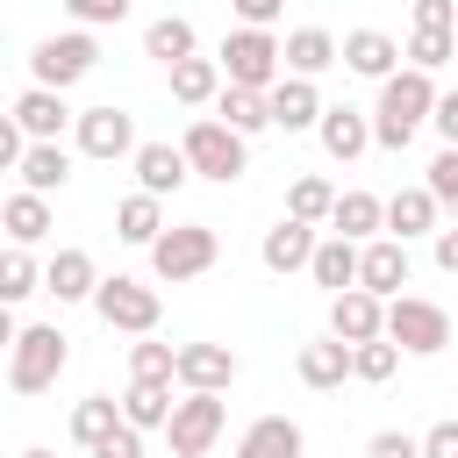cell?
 I'll return each instance as SVG.
<instances>
[{
  "label": "cell",
  "mask_w": 458,
  "mask_h": 458,
  "mask_svg": "<svg viewBox=\"0 0 458 458\" xmlns=\"http://www.w3.org/2000/svg\"><path fill=\"white\" fill-rule=\"evenodd\" d=\"M0 229H7L14 243H43V236L57 229V222H50V193H29V186H21L14 200H0Z\"/></svg>",
  "instance_id": "cell-27"
},
{
  "label": "cell",
  "mask_w": 458,
  "mask_h": 458,
  "mask_svg": "<svg viewBox=\"0 0 458 458\" xmlns=\"http://www.w3.org/2000/svg\"><path fill=\"white\" fill-rule=\"evenodd\" d=\"M308 279H315V286H329V293L358 286V243H351V236H329V243H315V258H308Z\"/></svg>",
  "instance_id": "cell-31"
},
{
  "label": "cell",
  "mask_w": 458,
  "mask_h": 458,
  "mask_svg": "<svg viewBox=\"0 0 458 458\" xmlns=\"http://www.w3.org/2000/svg\"><path fill=\"white\" fill-rule=\"evenodd\" d=\"M165 72H172V100H179V107H208V100L229 86V79H222V64H215V57H200V50H193V57H179V64H165Z\"/></svg>",
  "instance_id": "cell-25"
},
{
  "label": "cell",
  "mask_w": 458,
  "mask_h": 458,
  "mask_svg": "<svg viewBox=\"0 0 458 458\" xmlns=\"http://www.w3.org/2000/svg\"><path fill=\"white\" fill-rule=\"evenodd\" d=\"M114 236H122V243H143V250H150V243L165 236V200L136 186V193H129V200L114 208Z\"/></svg>",
  "instance_id": "cell-28"
},
{
  "label": "cell",
  "mask_w": 458,
  "mask_h": 458,
  "mask_svg": "<svg viewBox=\"0 0 458 458\" xmlns=\"http://www.w3.org/2000/svg\"><path fill=\"white\" fill-rule=\"evenodd\" d=\"M114 422H122V401H107V394H86V401L72 408V437H79L86 451H93V444H100Z\"/></svg>",
  "instance_id": "cell-38"
},
{
  "label": "cell",
  "mask_w": 458,
  "mask_h": 458,
  "mask_svg": "<svg viewBox=\"0 0 458 458\" xmlns=\"http://www.w3.org/2000/svg\"><path fill=\"white\" fill-rule=\"evenodd\" d=\"M122 422H136V429H165V422H172V379H129V394H122Z\"/></svg>",
  "instance_id": "cell-32"
},
{
  "label": "cell",
  "mask_w": 458,
  "mask_h": 458,
  "mask_svg": "<svg viewBox=\"0 0 458 458\" xmlns=\"http://www.w3.org/2000/svg\"><path fill=\"white\" fill-rule=\"evenodd\" d=\"M365 458H422V437H408V429H379V437L365 444Z\"/></svg>",
  "instance_id": "cell-43"
},
{
  "label": "cell",
  "mask_w": 458,
  "mask_h": 458,
  "mask_svg": "<svg viewBox=\"0 0 458 458\" xmlns=\"http://www.w3.org/2000/svg\"><path fill=\"white\" fill-rule=\"evenodd\" d=\"M93 308H100V322H107V329H129V336H150V329H157V315H165L157 286H143V279H129V272L100 279V286H93Z\"/></svg>",
  "instance_id": "cell-7"
},
{
  "label": "cell",
  "mask_w": 458,
  "mask_h": 458,
  "mask_svg": "<svg viewBox=\"0 0 458 458\" xmlns=\"http://www.w3.org/2000/svg\"><path fill=\"white\" fill-rule=\"evenodd\" d=\"M93 286H100V272H93V258H86L79 243H64V250L43 265V293H57V301H93Z\"/></svg>",
  "instance_id": "cell-23"
},
{
  "label": "cell",
  "mask_w": 458,
  "mask_h": 458,
  "mask_svg": "<svg viewBox=\"0 0 458 458\" xmlns=\"http://www.w3.org/2000/svg\"><path fill=\"white\" fill-rule=\"evenodd\" d=\"M386 336L408 351V358H437L451 344V315L437 301H415V293H394L386 301Z\"/></svg>",
  "instance_id": "cell-8"
},
{
  "label": "cell",
  "mask_w": 458,
  "mask_h": 458,
  "mask_svg": "<svg viewBox=\"0 0 458 458\" xmlns=\"http://www.w3.org/2000/svg\"><path fill=\"white\" fill-rule=\"evenodd\" d=\"M21 150H29L21 122H14V114H0V172H14V165H21Z\"/></svg>",
  "instance_id": "cell-45"
},
{
  "label": "cell",
  "mask_w": 458,
  "mask_h": 458,
  "mask_svg": "<svg viewBox=\"0 0 458 458\" xmlns=\"http://www.w3.org/2000/svg\"><path fill=\"white\" fill-rule=\"evenodd\" d=\"M429 193H437V208H451L458 215V143H444L437 157H429V179H422Z\"/></svg>",
  "instance_id": "cell-40"
},
{
  "label": "cell",
  "mask_w": 458,
  "mask_h": 458,
  "mask_svg": "<svg viewBox=\"0 0 458 458\" xmlns=\"http://www.w3.org/2000/svg\"><path fill=\"white\" fill-rule=\"evenodd\" d=\"M215 114H222L236 136L272 129V107H265V93H258V86H222V93H215Z\"/></svg>",
  "instance_id": "cell-33"
},
{
  "label": "cell",
  "mask_w": 458,
  "mask_h": 458,
  "mask_svg": "<svg viewBox=\"0 0 458 458\" xmlns=\"http://www.w3.org/2000/svg\"><path fill=\"white\" fill-rule=\"evenodd\" d=\"M429 107H437V86H429V72H386L379 79V107H372V143L379 150H408V136L429 122Z\"/></svg>",
  "instance_id": "cell-1"
},
{
  "label": "cell",
  "mask_w": 458,
  "mask_h": 458,
  "mask_svg": "<svg viewBox=\"0 0 458 458\" xmlns=\"http://www.w3.org/2000/svg\"><path fill=\"white\" fill-rule=\"evenodd\" d=\"M14 336H21V322H14V308L0 301V351H14Z\"/></svg>",
  "instance_id": "cell-50"
},
{
  "label": "cell",
  "mask_w": 458,
  "mask_h": 458,
  "mask_svg": "<svg viewBox=\"0 0 458 458\" xmlns=\"http://www.w3.org/2000/svg\"><path fill=\"white\" fill-rule=\"evenodd\" d=\"M301 451H308V437H301L293 415H258L236 437V458H301Z\"/></svg>",
  "instance_id": "cell-20"
},
{
  "label": "cell",
  "mask_w": 458,
  "mask_h": 458,
  "mask_svg": "<svg viewBox=\"0 0 458 458\" xmlns=\"http://www.w3.org/2000/svg\"><path fill=\"white\" fill-rule=\"evenodd\" d=\"M215 64H222L229 86H258V93H272V86L286 79V64H279V36H272V29H229L222 50H215Z\"/></svg>",
  "instance_id": "cell-3"
},
{
  "label": "cell",
  "mask_w": 458,
  "mask_h": 458,
  "mask_svg": "<svg viewBox=\"0 0 458 458\" xmlns=\"http://www.w3.org/2000/svg\"><path fill=\"white\" fill-rule=\"evenodd\" d=\"M129 165H136V186H143V193H157V200H165V193H179V186L193 179V165H186V150H179V143H136V157H129Z\"/></svg>",
  "instance_id": "cell-17"
},
{
  "label": "cell",
  "mask_w": 458,
  "mask_h": 458,
  "mask_svg": "<svg viewBox=\"0 0 458 458\" xmlns=\"http://www.w3.org/2000/svg\"><path fill=\"white\" fill-rule=\"evenodd\" d=\"M358 286L379 293V301H394V293L408 286V243H401V236H372V243H358Z\"/></svg>",
  "instance_id": "cell-12"
},
{
  "label": "cell",
  "mask_w": 458,
  "mask_h": 458,
  "mask_svg": "<svg viewBox=\"0 0 458 458\" xmlns=\"http://www.w3.org/2000/svg\"><path fill=\"white\" fill-rule=\"evenodd\" d=\"M351 379V344L329 329V336H315V344H301V386H315V394H329V386H344Z\"/></svg>",
  "instance_id": "cell-21"
},
{
  "label": "cell",
  "mask_w": 458,
  "mask_h": 458,
  "mask_svg": "<svg viewBox=\"0 0 458 458\" xmlns=\"http://www.w3.org/2000/svg\"><path fill=\"white\" fill-rule=\"evenodd\" d=\"M329 329H336L344 344L386 336V301H379V293H365V286H344V293H329Z\"/></svg>",
  "instance_id": "cell-13"
},
{
  "label": "cell",
  "mask_w": 458,
  "mask_h": 458,
  "mask_svg": "<svg viewBox=\"0 0 458 458\" xmlns=\"http://www.w3.org/2000/svg\"><path fill=\"white\" fill-rule=\"evenodd\" d=\"M329 229H336V236H351V243H372V236L386 229V200H379V193H336Z\"/></svg>",
  "instance_id": "cell-26"
},
{
  "label": "cell",
  "mask_w": 458,
  "mask_h": 458,
  "mask_svg": "<svg viewBox=\"0 0 458 458\" xmlns=\"http://www.w3.org/2000/svg\"><path fill=\"white\" fill-rule=\"evenodd\" d=\"M279 64L301 72V79H322V72L344 64V57H336V36H329V29H293V36L279 43Z\"/></svg>",
  "instance_id": "cell-24"
},
{
  "label": "cell",
  "mask_w": 458,
  "mask_h": 458,
  "mask_svg": "<svg viewBox=\"0 0 458 458\" xmlns=\"http://www.w3.org/2000/svg\"><path fill=\"white\" fill-rule=\"evenodd\" d=\"M394 365H401V344L394 336H365V344H351V379H394Z\"/></svg>",
  "instance_id": "cell-37"
},
{
  "label": "cell",
  "mask_w": 458,
  "mask_h": 458,
  "mask_svg": "<svg viewBox=\"0 0 458 458\" xmlns=\"http://www.w3.org/2000/svg\"><path fill=\"white\" fill-rule=\"evenodd\" d=\"M250 136H236L222 114H200L193 129H186V165L200 172V179H215V186H229V179H243V165H250V150H243Z\"/></svg>",
  "instance_id": "cell-4"
},
{
  "label": "cell",
  "mask_w": 458,
  "mask_h": 458,
  "mask_svg": "<svg viewBox=\"0 0 458 458\" xmlns=\"http://www.w3.org/2000/svg\"><path fill=\"white\" fill-rule=\"evenodd\" d=\"M429 122H437V136H444V143H458V86H451V93H437Z\"/></svg>",
  "instance_id": "cell-46"
},
{
  "label": "cell",
  "mask_w": 458,
  "mask_h": 458,
  "mask_svg": "<svg viewBox=\"0 0 458 458\" xmlns=\"http://www.w3.org/2000/svg\"><path fill=\"white\" fill-rule=\"evenodd\" d=\"M64 14H72L79 29H107V21L129 14V0H64Z\"/></svg>",
  "instance_id": "cell-41"
},
{
  "label": "cell",
  "mask_w": 458,
  "mask_h": 458,
  "mask_svg": "<svg viewBox=\"0 0 458 458\" xmlns=\"http://www.w3.org/2000/svg\"><path fill=\"white\" fill-rule=\"evenodd\" d=\"M200 50V29L186 21V14H157L150 29H143V57H157V64H179V57H193Z\"/></svg>",
  "instance_id": "cell-29"
},
{
  "label": "cell",
  "mask_w": 458,
  "mask_h": 458,
  "mask_svg": "<svg viewBox=\"0 0 458 458\" xmlns=\"http://www.w3.org/2000/svg\"><path fill=\"white\" fill-rule=\"evenodd\" d=\"M100 64V43H93V29H64V36H43L36 43V57H29V79L36 86H57V93H72L86 72Z\"/></svg>",
  "instance_id": "cell-6"
},
{
  "label": "cell",
  "mask_w": 458,
  "mask_h": 458,
  "mask_svg": "<svg viewBox=\"0 0 458 458\" xmlns=\"http://www.w3.org/2000/svg\"><path fill=\"white\" fill-rule=\"evenodd\" d=\"M415 29H458V0H415Z\"/></svg>",
  "instance_id": "cell-44"
},
{
  "label": "cell",
  "mask_w": 458,
  "mask_h": 458,
  "mask_svg": "<svg viewBox=\"0 0 458 458\" xmlns=\"http://www.w3.org/2000/svg\"><path fill=\"white\" fill-rule=\"evenodd\" d=\"M437 265L458 279V222H451V229H437Z\"/></svg>",
  "instance_id": "cell-49"
},
{
  "label": "cell",
  "mask_w": 458,
  "mask_h": 458,
  "mask_svg": "<svg viewBox=\"0 0 458 458\" xmlns=\"http://www.w3.org/2000/svg\"><path fill=\"white\" fill-rule=\"evenodd\" d=\"M14 122H21V136H29V143H57L79 114L64 107V93H57V86H29V93L14 100Z\"/></svg>",
  "instance_id": "cell-14"
},
{
  "label": "cell",
  "mask_w": 458,
  "mask_h": 458,
  "mask_svg": "<svg viewBox=\"0 0 458 458\" xmlns=\"http://www.w3.org/2000/svg\"><path fill=\"white\" fill-rule=\"evenodd\" d=\"M72 129H79V150L86 157H136V114L114 107V100L107 107H86Z\"/></svg>",
  "instance_id": "cell-10"
},
{
  "label": "cell",
  "mask_w": 458,
  "mask_h": 458,
  "mask_svg": "<svg viewBox=\"0 0 458 458\" xmlns=\"http://www.w3.org/2000/svg\"><path fill=\"white\" fill-rule=\"evenodd\" d=\"M14 172H21V186H29V193H57V186L72 179V150H64V143H29Z\"/></svg>",
  "instance_id": "cell-30"
},
{
  "label": "cell",
  "mask_w": 458,
  "mask_h": 458,
  "mask_svg": "<svg viewBox=\"0 0 458 458\" xmlns=\"http://www.w3.org/2000/svg\"><path fill=\"white\" fill-rule=\"evenodd\" d=\"M222 258V236H215V222H179V229H165L157 243H150V272L157 279H200L208 265Z\"/></svg>",
  "instance_id": "cell-5"
},
{
  "label": "cell",
  "mask_w": 458,
  "mask_h": 458,
  "mask_svg": "<svg viewBox=\"0 0 458 458\" xmlns=\"http://www.w3.org/2000/svg\"><path fill=\"white\" fill-rule=\"evenodd\" d=\"M437 215H444V208H437L429 186H401V193L386 200V236H401V243H408V236H437Z\"/></svg>",
  "instance_id": "cell-22"
},
{
  "label": "cell",
  "mask_w": 458,
  "mask_h": 458,
  "mask_svg": "<svg viewBox=\"0 0 458 458\" xmlns=\"http://www.w3.org/2000/svg\"><path fill=\"white\" fill-rule=\"evenodd\" d=\"M229 7H236V14H243V29H272V21H279V7H286V0H229Z\"/></svg>",
  "instance_id": "cell-47"
},
{
  "label": "cell",
  "mask_w": 458,
  "mask_h": 458,
  "mask_svg": "<svg viewBox=\"0 0 458 458\" xmlns=\"http://www.w3.org/2000/svg\"><path fill=\"white\" fill-rule=\"evenodd\" d=\"M265 107H272V129H315L322 122V93H315V79H301V72H286L272 93H265Z\"/></svg>",
  "instance_id": "cell-16"
},
{
  "label": "cell",
  "mask_w": 458,
  "mask_h": 458,
  "mask_svg": "<svg viewBox=\"0 0 458 458\" xmlns=\"http://www.w3.org/2000/svg\"><path fill=\"white\" fill-rule=\"evenodd\" d=\"M329 208H336V186H329L322 172H301V179L286 186V215H301V222H329Z\"/></svg>",
  "instance_id": "cell-35"
},
{
  "label": "cell",
  "mask_w": 458,
  "mask_h": 458,
  "mask_svg": "<svg viewBox=\"0 0 458 458\" xmlns=\"http://www.w3.org/2000/svg\"><path fill=\"white\" fill-rule=\"evenodd\" d=\"M336 57H344L358 79H386V72H401V43H394L386 29H351V36L336 43Z\"/></svg>",
  "instance_id": "cell-18"
},
{
  "label": "cell",
  "mask_w": 458,
  "mask_h": 458,
  "mask_svg": "<svg viewBox=\"0 0 458 458\" xmlns=\"http://www.w3.org/2000/svg\"><path fill=\"white\" fill-rule=\"evenodd\" d=\"M315 136H322V150H329L336 165H351V157L372 150V114H358V107H322Z\"/></svg>",
  "instance_id": "cell-19"
},
{
  "label": "cell",
  "mask_w": 458,
  "mask_h": 458,
  "mask_svg": "<svg viewBox=\"0 0 458 458\" xmlns=\"http://www.w3.org/2000/svg\"><path fill=\"white\" fill-rule=\"evenodd\" d=\"M422 458H458V422H437L422 437Z\"/></svg>",
  "instance_id": "cell-48"
},
{
  "label": "cell",
  "mask_w": 458,
  "mask_h": 458,
  "mask_svg": "<svg viewBox=\"0 0 458 458\" xmlns=\"http://www.w3.org/2000/svg\"><path fill=\"white\" fill-rule=\"evenodd\" d=\"M93 458H143V429H136V422H114V429L93 444Z\"/></svg>",
  "instance_id": "cell-42"
},
{
  "label": "cell",
  "mask_w": 458,
  "mask_h": 458,
  "mask_svg": "<svg viewBox=\"0 0 458 458\" xmlns=\"http://www.w3.org/2000/svg\"><path fill=\"white\" fill-rule=\"evenodd\" d=\"M172 372H179V351H172V344H150V336H143V344L129 351V379H172Z\"/></svg>",
  "instance_id": "cell-39"
},
{
  "label": "cell",
  "mask_w": 458,
  "mask_h": 458,
  "mask_svg": "<svg viewBox=\"0 0 458 458\" xmlns=\"http://www.w3.org/2000/svg\"><path fill=\"white\" fill-rule=\"evenodd\" d=\"M258 258H265V272H308V258H315V222H301V215H279V222L265 229Z\"/></svg>",
  "instance_id": "cell-15"
},
{
  "label": "cell",
  "mask_w": 458,
  "mask_h": 458,
  "mask_svg": "<svg viewBox=\"0 0 458 458\" xmlns=\"http://www.w3.org/2000/svg\"><path fill=\"white\" fill-rule=\"evenodd\" d=\"M29 293H43V265L29 258V243H14V250H0V301L14 308Z\"/></svg>",
  "instance_id": "cell-34"
},
{
  "label": "cell",
  "mask_w": 458,
  "mask_h": 458,
  "mask_svg": "<svg viewBox=\"0 0 458 458\" xmlns=\"http://www.w3.org/2000/svg\"><path fill=\"white\" fill-rule=\"evenodd\" d=\"M222 422H229V401H222V394H186V401H172V422H165L172 458H208L215 437H222Z\"/></svg>",
  "instance_id": "cell-9"
},
{
  "label": "cell",
  "mask_w": 458,
  "mask_h": 458,
  "mask_svg": "<svg viewBox=\"0 0 458 458\" xmlns=\"http://www.w3.org/2000/svg\"><path fill=\"white\" fill-rule=\"evenodd\" d=\"M415 72H437L458 57V29H408V50H401Z\"/></svg>",
  "instance_id": "cell-36"
},
{
  "label": "cell",
  "mask_w": 458,
  "mask_h": 458,
  "mask_svg": "<svg viewBox=\"0 0 458 458\" xmlns=\"http://www.w3.org/2000/svg\"><path fill=\"white\" fill-rule=\"evenodd\" d=\"M236 372H243V365H236L229 344H179V372H172V379H179L186 394H229Z\"/></svg>",
  "instance_id": "cell-11"
},
{
  "label": "cell",
  "mask_w": 458,
  "mask_h": 458,
  "mask_svg": "<svg viewBox=\"0 0 458 458\" xmlns=\"http://www.w3.org/2000/svg\"><path fill=\"white\" fill-rule=\"evenodd\" d=\"M64 329L57 322H29L21 336H14V351H7V386L14 394H50L57 386V372H64Z\"/></svg>",
  "instance_id": "cell-2"
},
{
  "label": "cell",
  "mask_w": 458,
  "mask_h": 458,
  "mask_svg": "<svg viewBox=\"0 0 458 458\" xmlns=\"http://www.w3.org/2000/svg\"><path fill=\"white\" fill-rule=\"evenodd\" d=\"M0 36H7V21H0Z\"/></svg>",
  "instance_id": "cell-52"
},
{
  "label": "cell",
  "mask_w": 458,
  "mask_h": 458,
  "mask_svg": "<svg viewBox=\"0 0 458 458\" xmlns=\"http://www.w3.org/2000/svg\"><path fill=\"white\" fill-rule=\"evenodd\" d=\"M21 458H50V451H21Z\"/></svg>",
  "instance_id": "cell-51"
}]
</instances>
